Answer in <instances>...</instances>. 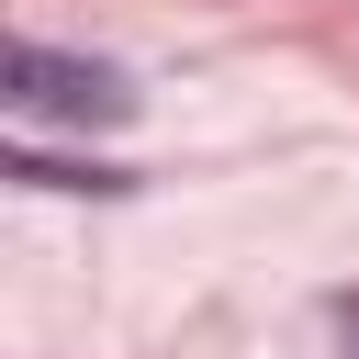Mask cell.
I'll return each mask as SVG.
<instances>
[{"instance_id":"obj_1","label":"cell","mask_w":359,"mask_h":359,"mask_svg":"<svg viewBox=\"0 0 359 359\" xmlns=\"http://www.w3.org/2000/svg\"><path fill=\"white\" fill-rule=\"evenodd\" d=\"M11 112H22V123H123L135 90H123L112 67L56 56V45H11Z\"/></svg>"},{"instance_id":"obj_2","label":"cell","mask_w":359,"mask_h":359,"mask_svg":"<svg viewBox=\"0 0 359 359\" xmlns=\"http://www.w3.org/2000/svg\"><path fill=\"white\" fill-rule=\"evenodd\" d=\"M337 348H348V359H359V292H348V303H337Z\"/></svg>"}]
</instances>
